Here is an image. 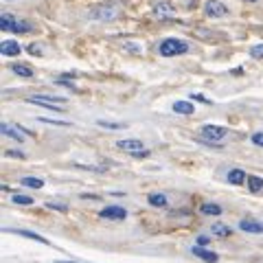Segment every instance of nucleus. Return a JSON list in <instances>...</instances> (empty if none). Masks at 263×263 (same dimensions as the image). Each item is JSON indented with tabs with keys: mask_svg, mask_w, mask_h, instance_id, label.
I'll list each match as a JSON object with an SVG mask.
<instances>
[{
	"mask_svg": "<svg viewBox=\"0 0 263 263\" xmlns=\"http://www.w3.org/2000/svg\"><path fill=\"white\" fill-rule=\"evenodd\" d=\"M88 18H92V20H101V22L117 20V18H119V7H117V5H112V3L95 5V7H90Z\"/></svg>",
	"mask_w": 263,
	"mask_h": 263,
	"instance_id": "f257e3e1",
	"label": "nucleus"
},
{
	"mask_svg": "<svg viewBox=\"0 0 263 263\" xmlns=\"http://www.w3.org/2000/svg\"><path fill=\"white\" fill-rule=\"evenodd\" d=\"M189 51V44L182 42V40H176V37H169V40H162L160 46H158V53L162 57H176V55H184Z\"/></svg>",
	"mask_w": 263,
	"mask_h": 263,
	"instance_id": "f03ea898",
	"label": "nucleus"
},
{
	"mask_svg": "<svg viewBox=\"0 0 263 263\" xmlns=\"http://www.w3.org/2000/svg\"><path fill=\"white\" fill-rule=\"evenodd\" d=\"M0 29H3V31H11V33H29L31 24L24 22V20L13 18L11 13H3V18H0Z\"/></svg>",
	"mask_w": 263,
	"mask_h": 263,
	"instance_id": "7ed1b4c3",
	"label": "nucleus"
},
{
	"mask_svg": "<svg viewBox=\"0 0 263 263\" xmlns=\"http://www.w3.org/2000/svg\"><path fill=\"white\" fill-rule=\"evenodd\" d=\"M29 103H33V105H44V108H48V110H57V112H62L64 110V101L66 99L64 97H48V95H33V97H29L27 99Z\"/></svg>",
	"mask_w": 263,
	"mask_h": 263,
	"instance_id": "20e7f679",
	"label": "nucleus"
},
{
	"mask_svg": "<svg viewBox=\"0 0 263 263\" xmlns=\"http://www.w3.org/2000/svg\"><path fill=\"white\" fill-rule=\"evenodd\" d=\"M117 147L123 149V152L132 154V156H136V158H145V156H149V152L145 149L143 141H138V138H123V141L117 143Z\"/></svg>",
	"mask_w": 263,
	"mask_h": 263,
	"instance_id": "39448f33",
	"label": "nucleus"
},
{
	"mask_svg": "<svg viewBox=\"0 0 263 263\" xmlns=\"http://www.w3.org/2000/svg\"><path fill=\"white\" fill-rule=\"evenodd\" d=\"M226 127H221V125H204L202 127V136L206 138V141H215V143H219V141H224L226 138Z\"/></svg>",
	"mask_w": 263,
	"mask_h": 263,
	"instance_id": "423d86ee",
	"label": "nucleus"
},
{
	"mask_svg": "<svg viewBox=\"0 0 263 263\" xmlns=\"http://www.w3.org/2000/svg\"><path fill=\"white\" fill-rule=\"evenodd\" d=\"M204 13H206L209 18H224V15H228V7L221 5L219 0H209V3L204 5Z\"/></svg>",
	"mask_w": 263,
	"mask_h": 263,
	"instance_id": "0eeeda50",
	"label": "nucleus"
},
{
	"mask_svg": "<svg viewBox=\"0 0 263 263\" xmlns=\"http://www.w3.org/2000/svg\"><path fill=\"white\" fill-rule=\"evenodd\" d=\"M101 217L103 219H125L127 217V211L123 206H105L101 211Z\"/></svg>",
	"mask_w": 263,
	"mask_h": 263,
	"instance_id": "6e6552de",
	"label": "nucleus"
},
{
	"mask_svg": "<svg viewBox=\"0 0 263 263\" xmlns=\"http://www.w3.org/2000/svg\"><path fill=\"white\" fill-rule=\"evenodd\" d=\"M239 228L243 230V233L261 235V233H263V221H257V219H241V221H239Z\"/></svg>",
	"mask_w": 263,
	"mask_h": 263,
	"instance_id": "1a4fd4ad",
	"label": "nucleus"
},
{
	"mask_svg": "<svg viewBox=\"0 0 263 263\" xmlns=\"http://www.w3.org/2000/svg\"><path fill=\"white\" fill-rule=\"evenodd\" d=\"M0 132H3V136H9V138H13V141H24L22 129H18L15 125H11V123H3Z\"/></svg>",
	"mask_w": 263,
	"mask_h": 263,
	"instance_id": "9d476101",
	"label": "nucleus"
},
{
	"mask_svg": "<svg viewBox=\"0 0 263 263\" xmlns=\"http://www.w3.org/2000/svg\"><path fill=\"white\" fill-rule=\"evenodd\" d=\"M20 44L18 42H13V40H5L3 46H0V53L7 55V57H13V55H20Z\"/></svg>",
	"mask_w": 263,
	"mask_h": 263,
	"instance_id": "9b49d317",
	"label": "nucleus"
},
{
	"mask_svg": "<svg viewBox=\"0 0 263 263\" xmlns=\"http://www.w3.org/2000/svg\"><path fill=\"white\" fill-rule=\"evenodd\" d=\"M191 252L195 254V257H200L202 261H206V263H215V261H217V254H215V252H211V250H204L202 246H195Z\"/></svg>",
	"mask_w": 263,
	"mask_h": 263,
	"instance_id": "f8f14e48",
	"label": "nucleus"
},
{
	"mask_svg": "<svg viewBox=\"0 0 263 263\" xmlns=\"http://www.w3.org/2000/svg\"><path fill=\"white\" fill-rule=\"evenodd\" d=\"M156 15H158V18H176V9H174V5H169V3H160L158 7H156Z\"/></svg>",
	"mask_w": 263,
	"mask_h": 263,
	"instance_id": "ddd939ff",
	"label": "nucleus"
},
{
	"mask_svg": "<svg viewBox=\"0 0 263 263\" xmlns=\"http://www.w3.org/2000/svg\"><path fill=\"white\" fill-rule=\"evenodd\" d=\"M193 103L191 101H176L174 103V112H178V114H186V117H189V114H193Z\"/></svg>",
	"mask_w": 263,
	"mask_h": 263,
	"instance_id": "4468645a",
	"label": "nucleus"
},
{
	"mask_svg": "<svg viewBox=\"0 0 263 263\" xmlns=\"http://www.w3.org/2000/svg\"><path fill=\"white\" fill-rule=\"evenodd\" d=\"M246 180V174L241 169H233V171H228V182L230 184H241Z\"/></svg>",
	"mask_w": 263,
	"mask_h": 263,
	"instance_id": "2eb2a0df",
	"label": "nucleus"
},
{
	"mask_svg": "<svg viewBox=\"0 0 263 263\" xmlns=\"http://www.w3.org/2000/svg\"><path fill=\"white\" fill-rule=\"evenodd\" d=\"M147 200H149L152 206H160V209L167 206V195H162V193H152Z\"/></svg>",
	"mask_w": 263,
	"mask_h": 263,
	"instance_id": "dca6fc26",
	"label": "nucleus"
},
{
	"mask_svg": "<svg viewBox=\"0 0 263 263\" xmlns=\"http://www.w3.org/2000/svg\"><path fill=\"white\" fill-rule=\"evenodd\" d=\"M200 211L204 213V215H221V206H217V204H211V202L202 204Z\"/></svg>",
	"mask_w": 263,
	"mask_h": 263,
	"instance_id": "f3484780",
	"label": "nucleus"
},
{
	"mask_svg": "<svg viewBox=\"0 0 263 263\" xmlns=\"http://www.w3.org/2000/svg\"><path fill=\"white\" fill-rule=\"evenodd\" d=\"M248 189L252 193H259L261 189H263V180L259 176H248Z\"/></svg>",
	"mask_w": 263,
	"mask_h": 263,
	"instance_id": "a211bd4d",
	"label": "nucleus"
},
{
	"mask_svg": "<svg viewBox=\"0 0 263 263\" xmlns=\"http://www.w3.org/2000/svg\"><path fill=\"white\" fill-rule=\"evenodd\" d=\"M9 233H15V235H22V237H29V239H35V241H40V243H48L44 237H40V235H35V233H31V230H9Z\"/></svg>",
	"mask_w": 263,
	"mask_h": 263,
	"instance_id": "6ab92c4d",
	"label": "nucleus"
},
{
	"mask_svg": "<svg viewBox=\"0 0 263 263\" xmlns=\"http://www.w3.org/2000/svg\"><path fill=\"white\" fill-rule=\"evenodd\" d=\"M11 70L15 72V75H20V77H31V75H33V70L27 68L24 64H13V66H11Z\"/></svg>",
	"mask_w": 263,
	"mask_h": 263,
	"instance_id": "aec40b11",
	"label": "nucleus"
},
{
	"mask_svg": "<svg viewBox=\"0 0 263 263\" xmlns=\"http://www.w3.org/2000/svg\"><path fill=\"white\" fill-rule=\"evenodd\" d=\"M211 230H213V235H217V237H230V233H233V230L224 224H213Z\"/></svg>",
	"mask_w": 263,
	"mask_h": 263,
	"instance_id": "412c9836",
	"label": "nucleus"
},
{
	"mask_svg": "<svg viewBox=\"0 0 263 263\" xmlns=\"http://www.w3.org/2000/svg\"><path fill=\"white\" fill-rule=\"evenodd\" d=\"M22 184L24 186H31V189H42L44 186V180H40V178H22Z\"/></svg>",
	"mask_w": 263,
	"mask_h": 263,
	"instance_id": "4be33fe9",
	"label": "nucleus"
},
{
	"mask_svg": "<svg viewBox=\"0 0 263 263\" xmlns=\"http://www.w3.org/2000/svg\"><path fill=\"white\" fill-rule=\"evenodd\" d=\"M13 202H15V204H24V206H29V204H33V197H29V195H13Z\"/></svg>",
	"mask_w": 263,
	"mask_h": 263,
	"instance_id": "5701e85b",
	"label": "nucleus"
},
{
	"mask_svg": "<svg viewBox=\"0 0 263 263\" xmlns=\"http://www.w3.org/2000/svg\"><path fill=\"white\" fill-rule=\"evenodd\" d=\"M250 55L254 57V60H261V57H263V44L252 46V48H250Z\"/></svg>",
	"mask_w": 263,
	"mask_h": 263,
	"instance_id": "b1692460",
	"label": "nucleus"
},
{
	"mask_svg": "<svg viewBox=\"0 0 263 263\" xmlns=\"http://www.w3.org/2000/svg\"><path fill=\"white\" fill-rule=\"evenodd\" d=\"M99 125H101V127H110V129H121V127H125L123 123H108V121H99Z\"/></svg>",
	"mask_w": 263,
	"mask_h": 263,
	"instance_id": "393cba45",
	"label": "nucleus"
},
{
	"mask_svg": "<svg viewBox=\"0 0 263 263\" xmlns=\"http://www.w3.org/2000/svg\"><path fill=\"white\" fill-rule=\"evenodd\" d=\"M250 138H252V143L257 145V147H263V132H254Z\"/></svg>",
	"mask_w": 263,
	"mask_h": 263,
	"instance_id": "a878e982",
	"label": "nucleus"
},
{
	"mask_svg": "<svg viewBox=\"0 0 263 263\" xmlns=\"http://www.w3.org/2000/svg\"><path fill=\"white\" fill-rule=\"evenodd\" d=\"M37 121H42V123H57V125H68L66 121H55V119H46V117H37Z\"/></svg>",
	"mask_w": 263,
	"mask_h": 263,
	"instance_id": "bb28decb",
	"label": "nucleus"
},
{
	"mask_svg": "<svg viewBox=\"0 0 263 263\" xmlns=\"http://www.w3.org/2000/svg\"><path fill=\"white\" fill-rule=\"evenodd\" d=\"M7 156H11V158H24V154L22 152H15V149H9V152H7Z\"/></svg>",
	"mask_w": 263,
	"mask_h": 263,
	"instance_id": "cd10ccee",
	"label": "nucleus"
},
{
	"mask_svg": "<svg viewBox=\"0 0 263 263\" xmlns=\"http://www.w3.org/2000/svg\"><path fill=\"white\" fill-rule=\"evenodd\" d=\"M46 206H48V209H57V211H66V206H64V204H53V202H48Z\"/></svg>",
	"mask_w": 263,
	"mask_h": 263,
	"instance_id": "c85d7f7f",
	"label": "nucleus"
},
{
	"mask_svg": "<svg viewBox=\"0 0 263 263\" xmlns=\"http://www.w3.org/2000/svg\"><path fill=\"white\" fill-rule=\"evenodd\" d=\"M29 53H31V55H40V46H37V44H31V46H29Z\"/></svg>",
	"mask_w": 263,
	"mask_h": 263,
	"instance_id": "c756f323",
	"label": "nucleus"
},
{
	"mask_svg": "<svg viewBox=\"0 0 263 263\" xmlns=\"http://www.w3.org/2000/svg\"><path fill=\"white\" fill-rule=\"evenodd\" d=\"M197 243H200V246H206V243H209V237H204V235L197 237Z\"/></svg>",
	"mask_w": 263,
	"mask_h": 263,
	"instance_id": "7c9ffc66",
	"label": "nucleus"
},
{
	"mask_svg": "<svg viewBox=\"0 0 263 263\" xmlns=\"http://www.w3.org/2000/svg\"><path fill=\"white\" fill-rule=\"evenodd\" d=\"M55 263H75V261H55Z\"/></svg>",
	"mask_w": 263,
	"mask_h": 263,
	"instance_id": "2f4dec72",
	"label": "nucleus"
},
{
	"mask_svg": "<svg viewBox=\"0 0 263 263\" xmlns=\"http://www.w3.org/2000/svg\"><path fill=\"white\" fill-rule=\"evenodd\" d=\"M250 3H254V0H250Z\"/></svg>",
	"mask_w": 263,
	"mask_h": 263,
	"instance_id": "473e14b6",
	"label": "nucleus"
}]
</instances>
